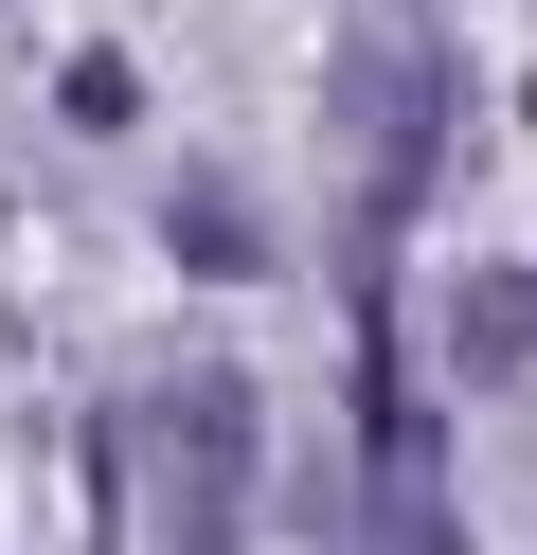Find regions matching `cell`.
Returning <instances> with one entry per match:
<instances>
[{
  "label": "cell",
  "instance_id": "6da1fadb",
  "mask_svg": "<svg viewBox=\"0 0 537 555\" xmlns=\"http://www.w3.org/2000/svg\"><path fill=\"white\" fill-rule=\"evenodd\" d=\"M430 162H448V54H430V18H358V37H341V216H358V287H376V233H412Z\"/></svg>",
  "mask_w": 537,
  "mask_h": 555
},
{
  "label": "cell",
  "instance_id": "7a4b0ae2",
  "mask_svg": "<svg viewBox=\"0 0 537 555\" xmlns=\"http://www.w3.org/2000/svg\"><path fill=\"white\" fill-rule=\"evenodd\" d=\"M126 466V519L162 555H233V502H251V376H162V395L107 430Z\"/></svg>",
  "mask_w": 537,
  "mask_h": 555
},
{
  "label": "cell",
  "instance_id": "3957f363",
  "mask_svg": "<svg viewBox=\"0 0 537 555\" xmlns=\"http://www.w3.org/2000/svg\"><path fill=\"white\" fill-rule=\"evenodd\" d=\"M179 269H251V216H233V197H215V180L179 197Z\"/></svg>",
  "mask_w": 537,
  "mask_h": 555
}]
</instances>
